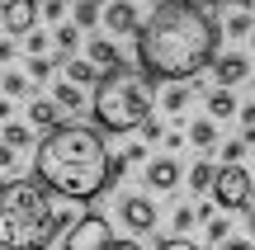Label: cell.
<instances>
[{
    "instance_id": "cell-46",
    "label": "cell",
    "mask_w": 255,
    "mask_h": 250,
    "mask_svg": "<svg viewBox=\"0 0 255 250\" xmlns=\"http://www.w3.org/2000/svg\"><path fill=\"white\" fill-rule=\"evenodd\" d=\"M100 5H104V0H100Z\"/></svg>"
},
{
    "instance_id": "cell-8",
    "label": "cell",
    "mask_w": 255,
    "mask_h": 250,
    "mask_svg": "<svg viewBox=\"0 0 255 250\" xmlns=\"http://www.w3.org/2000/svg\"><path fill=\"white\" fill-rule=\"evenodd\" d=\"M142 179H146V189H156V194H175V189L184 184V170H180V161H175V151L146 161V175Z\"/></svg>"
},
{
    "instance_id": "cell-33",
    "label": "cell",
    "mask_w": 255,
    "mask_h": 250,
    "mask_svg": "<svg viewBox=\"0 0 255 250\" xmlns=\"http://www.w3.org/2000/svg\"><path fill=\"white\" fill-rule=\"evenodd\" d=\"M161 132H165V123H161V118H146V123H142V137H151V142H156Z\"/></svg>"
},
{
    "instance_id": "cell-41",
    "label": "cell",
    "mask_w": 255,
    "mask_h": 250,
    "mask_svg": "<svg viewBox=\"0 0 255 250\" xmlns=\"http://www.w3.org/2000/svg\"><path fill=\"white\" fill-rule=\"evenodd\" d=\"M251 198H255V175H251Z\"/></svg>"
},
{
    "instance_id": "cell-1",
    "label": "cell",
    "mask_w": 255,
    "mask_h": 250,
    "mask_svg": "<svg viewBox=\"0 0 255 250\" xmlns=\"http://www.w3.org/2000/svg\"><path fill=\"white\" fill-rule=\"evenodd\" d=\"M222 43V24L213 19V5L203 0H161L151 19L137 28V62L142 76L156 85L194 81L203 66H213Z\"/></svg>"
},
{
    "instance_id": "cell-45",
    "label": "cell",
    "mask_w": 255,
    "mask_h": 250,
    "mask_svg": "<svg viewBox=\"0 0 255 250\" xmlns=\"http://www.w3.org/2000/svg\"><path fill=\"white\" fill-rule=\"evenodd\" d=\"M151 5H161V0H151Z\"/></svg>"
},
{
    "instance_id": "cell-11",
    "label": "cell",
    "mask_w": 255,
    "mask_h": 250,
    "mask_svg": "<svg viewBox=\"0 0 255 250\" xmlns=\"http://www.w3.org/2000/svg\"><path fill=\"white\" fill-rule=\"evenodd\" d=\"M213 76H218V85H232L237 90L241 81H251V62L241 52H222V57H213Z\"/></svg>"
},
{
    "instance_id": "cell-4",
    "label": "cell",
    "mask_w": 255,
    "mask_h": 250,
    "mask_svg": "<svg viewBox=\"0 0 255 250\" xmlns=\"http://www.w3.org/2000/svg\"><path fill=\"white\" fill-rule=\"evenodd\" d=\"M151 85L146 76H132V71H104L95 81V99H90V113L104 132H132L151 118Z\"/></svg>"
},
{
    "instance_id": "cell-26",
    "label": "cell",
    "mask_w": 255,
    "mask_h": 250,
    "mask_svg": "<svg viewBox=\"0 0 255 250\" xmlns=\"http://www.w3.org/2000/svg\"><path fill=\"white\" fill-rule=\"evenodd\" d=\"M38 19H47V24H62V19H66V0H38Z\"/></svg>"
},
{
    "instance_id": "cell-3",
    "label": "cell",
    "mask_w": 255,
    "mask_h": 250,
    "mask_svg": "<svg viewBox=\"0 0 255 250\" xmlns=\"http://www.w3.org/2000/svg\"><path fill=\"white\" fill-rule=\"evenodd\" d=\"M52 236V198L38 179L0 184V250H47Z\"/></svg>"
},
{
    "instance_id": "cell-22",
    "label": "cell",
    "mask_w": 255,
    "mask_h": 250,
    "mask_svg": "<svg viewBox=\"0 0 255 250\" xmlns=\"http://www.w3.org/2000/svg\"><path fill=\"white\" fill-rule=\"evenodd\" d=\"M251 28H255L251 9H237V5H232V19L222 24V33H232V38H251Z\"/></svg>"
},
{
    "instance_id": "cell-30",
    "label": "cell",
    "mask_w": 255,
    "mask_h": 250,
    "mask_svg": "<svg viewBox=\"0 0 255 250\" xmlns=\"http://www.w3.org/2000/svg\"><path fill=\"white\" fill-rule=\"evenodd\" d=\"M156 250H203V246H194V241H189V236H184V232H175L170 241H161Z\"/></svg>"
},
{
    "instance_id": "cell-29",
    "label": "cell",
    "mask_w": 255,
    "mask_h": 250,
    "mask_svg": "<svg viewBox=\"0 0 255 250\" xmlns=\"http://www.w3.org/2000/svg\"><path fill=\"white\" fill-rule=\"evenodd\" d=\"M24 47H28V57L47 52V33H38V28H28V33H24Z\"/></svg>"
},
{
    "instance_id": "cell-34",
    "label": "cell",
    "mask_w": 255,
    "mask_h": 250,
    "mask_svg": "<svg viewBox=\"0 0 255 250\" xmlns=\"http://www.w3.org/2000/svg\"><path fill=\"white\" fill-rule=\"evenodd\" d=\"M0 170H14V147L9 142H0Z\"/></svg>"
},
{
    "instance_id": "cell-21",
    "label": "cell",
    "mask_w": 255,
    "mask_h": 250,
    "mask_svg": "<svg viewBox=\"0 0 255 250\" xmlns=\"http://www.w3.org/2000/svg\"><path fill=\"white\" fill-rule=\"evenodd\" d=\"M28 85H33L28 71H5V76H0V94H9V99H24Z\"/></svg>"
},
{
    "instance_id": "cell-2",
    "label": "cell",
    "mask_w": 255,
    "mask_h": 250,
    "mask_svg": "<svg viewBox=\"0 0 255 250\" xmlns=\"http://www.w3.org/2000/svg\"><path fill=\"white\" fill-rule=\"evenodd\" d=\"M128 170V156L119 151L114 156L100 137V123H57L47 128V137L38 142L33 156V179L57 198H71V203H85V198H100L104 189L114 184Z\"/></svg>"
},
{
    "instance_id": "cell-28",
    "label": "cell",
    "mask_w": 255,
    "mask_h": 250,
    "mask_svg": "<svg viewBox=\"0 0 255 250\" xmlns=\"http://www.w3.org/2000/svg\"><path fill=\"white\" fill-rule=\"evenodd\" d=\"M246 151H251V142H246V137H227V142H222V161H241Z\"/></svg>"
},
{
    "instance_id": "cell-38",
    "label": "cell",
    "mask_w": 255,
    "mask_h": 250,
    "mask_svg": "<svg viewBox=\"0 0 255 250\" xmlns=\"http://www.w3.org/2000/svg\"><path fill=\"white\" fill-rule=\"evenodd\" d=\"M241 213H246V227H251V236H255V198H251L246 208H241Z\"/></svg>"
},
{
    "instance_id": "cell-36",
    "label": "cell",
    "mask_w": 255,
    "mask_h": 250,
    "mask_svg": "<svg viewBox=\"0 0 255 250\" xmlns=\"http://www.w3.org/2000/svg\"><path fill=\"white\" fill-rule=\"evenodd\" d=\"M0 62H14V38H0Z\"/></svg>"
},
{
    "instance_id": "cell-24",
    "label": "cell",
    "mask_w": 255,
    "mask_h": 250,
    "mask_svg": "<svg viewBox=\"0 0 255 250\" xmlns=\"http://www.w3.org/2000/svg\"><path fill=\"white\" fill-rule=\"evenodd\" d=\"M71 19L81 28H90V24H100V0H76V9H71Z\"/></svg>"
},
{
    "instance_id": "cell-37",
    "label": "cell",
    "mask_w": 255,
    "mask_h": 250,
    "mask_svg": "<svg viewBox=\"0 0 255 250\" xmlns=\"http://www.w3.org/2000/svg\"><path fill=\"white\" fill-rule=\"evenodd\" d=\"M109 250H142V241H132V236H123V241H109Z\"/></svg>"
},
{
    "instance_id": "cell-23",
    "label": "cell",
    "mask_w": 255,
    "mask_h": 250,
    "mask_svg": "<svg viewBox=\"0 0 255 250\" xmlns=\"http://www.w3.org/2000/svg\"><path fill=\"white\" fill-rule=\"evenodd\" d=\"M5 142H9V147H28V142H33V123H9L5 118Z\"/></svg>"
},
{
    "instance_id": "cell-9",
    "label": "cell",
    "mask_w": 255,
    "mask_h": 250,
    "mask_svg": "<svg viewBox=\"0 0 255 250\" xmlns=\"http://www.w3.org/2000/svg\"><path fill=\"white\" fill-rule=\"evenodd\" d=\"M0 24H5L9 38H24L38 24V0H5L0 5Z\"/></svg>"
},
{
    "instance_id": "cell-19",
    "label": "cell",
    "mask_w": 255,
    "mask_h": 250,
    "mask_svg": "<svg viewBox=\"0 0 255 250\" xmlns=\"http://www.w3.org/2000/svg\"><path fill=\"white\" fill-rule=\"evenodd\" d=\"M52 99L57 104H62V113H81V85H76V81H62V85H57V90H52Z\"/></svg>"
},
{
    "instance_id": "cell-12",
    "label": "cell",
    "mask_w": 255,
    "mask_h": 250,
    "mask_svg": "<svg viewBox=\"0 0 255 250\" xmlns=\"http://www.w3.org/2000/svg\"><path fill=\"white\" fill-rule=\"evenodd\" d=\"M203 99H208V118H218V123L237 118V109H241V104H237V94H232V85H213Z\"/></svg>"
},
{
    "instance_id": "cell-5",
    "label": "cell",
    "mask_w": 255,
    "mask_h": 250,
    "mask_svg": "<svg viewBox=\"0 0 255 250\" xmlns=\"http://www.w3.org/2000/svg\"><path fill=\"white\" fill-rule=\"evenodd\" d=\"M213 203L222 213H241L251 203V170L241 161H222L218 166V179H213Z\"/></svg>"
},
{
    "instance_id": "cell-40",
    "label": "cell",
    "mask_w": 255,
    "mask_h": 250,
    "mask_svg": "<svg viewBox=\"0 0 255 250\" xmlns=\"http://www.w3.org/2000/svg\"><path fill=\"white\" fill-rule=\"evenodd\" d=\"M232 5H237V9H255V0H232Z\"/></svg>"
},
{
    "instance_id": "cell-44",
    "label": "cell",
    "mask_w": 255,
    "mask_h": 250,
    "mask_svg": "<svg viewBox=\"0 0 255 250\" xmlns=\"http://www.w3.org/2000/svg\"><path fill=\"white\" fill-rule=\"evenodd\" d=\"M251 47H255V28H251Z\"/></svg>"
},
{
    "instance_id": "cell-20",
    "label": "cell",
    "mask_w": 255,
    "mask_h": 250,
    "mask_svg": "<svg viewBox=\"0 0 255 250\" xmlns=\"http://www.w3.org/2000/svg\"><path fill=\"white\" fill-rule=\"evenodd\" d=\"M52 43H57V52H66V57H71L76 47H81V24H76V19H71V24H57Z\"/></svg>"
},
{
    "instance_id": "cell-7",
    "label": "cell",
    "mask_w": 255,
    "mask_h": 250,
    "mask_svg": "<svg viewBox=\"0 0 255 250\" xmlns=\"http://www.w3.org/2000/svg\"><path fill=\"white\" fill-rule=\"evenodd\" d=\"M119 217H123V227H128L132 236H151L156 222H161L156 198H146V194H123V198H119Z\"/></svg>"
},
{
    "instance_id": "cell-13",
    "label": "cell",
    "mask_w": 255,
    "mask_h": 250,
    "mask_svg": "<svg viewBox=\"0 0 255 250\" xmlns=\"http://www.w3.org/2000/svg\"><path fill=\"white\" fill-rule=\"evenodd\" d=\"M85 57H90L100 71H119L123 66V52H119V43H109V38H95L90 47H85Z\"/></svg>"
},
{
    "instance_id": "cell-17",
    "label": "cell",
    "mask_w": 255,
    "mask_h": 250,
    "mask_svg": "<svg viewBox=\"0 0 255 250\" xmlns=\"http://www.w3.org/2000/svg\"><path fill=\"white\" fill-rule=\"evenodd\" d=\"M100 76H104V71L90 62V57H66V81H76V85H95Z\"/></svg>"
},
{
    "instance_id": "cell-15",
    "label": "cell",
    "mask_w": 255,
    "mask_h": 250,
    "mask_svg": "<svg viewBox=\"0 0 255 250\" xmlns=\"http://www.w3.org/2000/svg\"><path fill=\"white\" fill-rule=\"evenodd\" d=\"M28 123H33V128H57V123H62V104L57 99H28Z\"/></svg>"
},
{
    "instance_id": "cell-27",
    "label": "cell",
    "mask_w": 255,
    "mask_h": 250,
    "mask_svg": "<svg viewBox=\"0 0 255 250\" xmlns=\"http://www.w3.org/2000/svg\"><path fill=\"white\" fill-rule=\"evenodd\" d=\"M203 232H208L213 246H222V241L232 236V222H227V217H208V222H203Z\"/></svg>"
},
{
    "instance_id": "cell-16",
    "label": "cell",
    "mask_w": 255,
    "mask_h": 250,
    "mask_svg": "<svg viewBox=\"0 0 255 250\" xmlns=\"http://www.w3.org/2000/svg\"><path fill=\"white\" fill-rule=\"evenodd\" d=\"M184 132H189V142L199 151H213V147H218V118H194Z\"/></svg>"
},
{
    "instance_id": "cell-14",
    "label": "cell",
    "mask_w": 255,
    "mask_h": 250,
    "mask_svg": "<svg viewBox=\"0 0 255 250\" xmlns=\"http://www.w3.org/2000/svg\"><path fill=\"white\" fill-rule=\"evenodd\" d=\"M189 99H194L189 81H165V94H161V109L170 113V118H180V113L189 109Z\"/></svg>"
},
{
    "instance_id": "cell-42",
    "label": "cell",
    "mask_w": 255,
    "mask_h": 250,
    "mask_svg": "<svg viewBox=\"0 0 255 250\" xmlns=\"http://www.w3.org/2000/svg\"><path fill=\"white\" fill-rule=\"evenodd\" d=\"M203 5H222V0H203Z\"/></svg>"
},
{
    "instance_id": "cell-35",
    "label": "cell",
    "mask_w": 255,
    "mask_h": 250,
    "mask_svg": "<svg viewBox=\"0 0 255 250\" xmlns=\"http://www.w3.org/2000/svg\"><path fill=\"white\" fill-rule=\"evenodd\" d=\"M222 250H255V241H246V236H232V241H222Z\"/></svg>"
},
{
    "instance_id": "cell-31",
    "label": "cell",
    "mask_w": 255,
    "mask_h": 250,
    "mask_svg": "<svg viewBox=\"0 0 255 250\" xmlns=\"http://www.w3.org/2000/svg\"><path fill=\"white\" fill-rule=\"evenodd\" d=\"M161 142H165V151H180L184 142H189V132H180V128H165V132H161Z\"/></svg>"
},
{
    "instance_id": "cell-10",
    "label": "cell",
    "mask_w": 255,
    "mask_h": 250,
    "mask_svg": "<svg viewBox=\"0 0 255 250\" xmlns=\"http://www.w3.org/2000/svg\"><path fill=\"white\" fill-rule=\"evenodd\" d=\"M100 19H104V28H109V33H119V38L142 28V14H137V5H132V0H104Z\"/></svg>"
},
{
    "instance_id": "cell-18",
    "label": "cell",
    "mask_w": 255,
    "mask_h": 250,
    "mask_svg": "<svg viewBox=\"0 0 255 250\" xmlns=\"http://www.w3.org/2000/svg\"><path fill=\"white\" fill-rule=\"evenodd\" d=\"M213 179H218V166H213V161H194V166L184 170V184H189L194 194H203V189H213Z\"/></svg>"
},
{
    "instance_id": "cell-43",
    "label": "cell",
    "mask_w": 255,
    "mask_h": 250,
    "mask_svg": "<svg viewBox=\"0 0 255 250\" xmlns=\"http://www.w3.org/2000/svg\"><path fill=\"white\" fill-rule=\"evenodd\" d=\"M251 90H255V71H251Z\"/></svg>"
},
{
    "instance_id": "cell-32",
    "label": "cell",
    "mask_w": 255,
    "mask_h": 250,
    "mask_svg": "<svg viewBox=\"0 0 255 250\" xmlns=\"http://www.w3.org/2000/svg\"><path fill=\"white\" fill-rule=\"evenodd\" d=\"M123 156H128V166H137V161H146V147H142V142H128Z\"/></svg>"
},
{
    "instance_id": "cell-25",
    "label": "cell",
    "mask_w": 255,
    "mask_h": 250,
    "mask_svg": "<svg viewBox=\"0 0 255 250\" xmlns=\"http://www.w3.org/2000/svg\"><path fill=\"white\" fill-rule=\"evenodd\" d=\"M28 81H52V62H47V52H38V57H28Z\"/></svg>"
},
{
    "instance_id": "cell-6",
    "label": "cell",
    "mask_w": 255,
    "mask_h": 250,
    "mask_svg": "<svg viewBox=\"0 0 255 250\" xmlns=\"http://www.w3.org/2000/svg\"><path fill=\"white\" fill-rule=\"evenodd\" d=\"M114 241V227H109V217H100V213H85V217H76L71 227H66V236H62V250H109Z\"/></svg>"
},
{
    "instance_id": "cell-39",
    "label": "cell",
    "mask_w": 255,
    "mask_h": 250,
    "mask_svg": "<svg viewBox=\"0 0 255 250\" xmlns=\"http://www.w3.org/2000/svg\"><path fill=\"white\" fill-rule=\"evenodd\" d=\"M9 109H14V99H9V94H0V123L9 118Z\"/></svg>"
}]
</instances>
